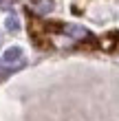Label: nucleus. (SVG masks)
Instances as JSON below:
<instances>
[{
	"label": "nucleus",
	"mask_w": 119,
	"mask_h": 121,
	"mask_svg": "<svg viewBox=\"0 0 119 121\" xmlns=\"http://www.w3.org/2000/svg\"><path fill=\"white\" fill-rule=\"evenodd\" d=\"M0 75H2V73H0Z\"/></svg>",
	"instance_id": "nucleus-5"
},
{
	"label": "nucleus",
	"mask_w": 119,
	"mask_h": 121,
	"mask_svg": "<svg viewBox=\"0 0 119 121\" xmlns=\"http://www.w3.org/2000/svg\"><path fill=\"white\" fill-rule=\"evenodd\" d=\"M4 26L9 29L11 33H16V31H20V20H18V16H7V20H4Z\"/></svg>",
	"instance_id": "nucleus-3"
},
{
	"label": "nucleus",
	"mask_w": 119,
	"mask_h": 121,
	"mask_svg": "<svg viewBox=\"0 0 119 121\" xmlns=\"http://www.w3.org/2000/svg\"><path fill=\"white\" fill-rule=\"evenodd\" d=\"M115 44H117V35H115V33L108 35V38H104V40H99V46H104L106 51H113Z\"/></svg>",
	"instance_id": "nucleus-4"
},
{
	"label": "nucleus",
	"mask_w": 119,
	"mask_h": 121,
	"mask_svg": "<svg viewBox=\"0 0 119 121\" xmlns=\"http://www.w3.org/2000/svg\"><path fill=\"white\" fill-rule=\"evenodd\" d=\"M2 60H4V64H20L22 62V48L20 46H11V48H7L4 51V55H2Z\"/></svg>",
	"instance_id": "nucleus-2"
},
{
	"label": "nucleus",
	"mask_w": 119,
	"mask_h": 121,
	"mask_svg": "<svg viewBox=\"0 0 119 121\" xmlns=\"http://www.w3.org/2000/svg\"><path fill=\"white\" fill-rule=\"evenodd\" d=\"M62 33H66V35H71L73 40H88V31L84 29V26H77V24H64V26H60Z\"/></svg>",
	"instance_id": "nucleus-1"
}]
</instances>
